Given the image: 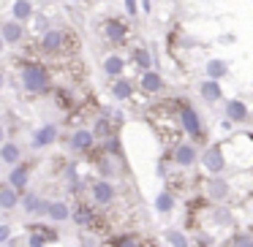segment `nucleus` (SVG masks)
<instances>
[{"label": "nucleus", "mask_w": 253, "mask_h": 247, "mask_svg": "<svg viewBox=\"0 0 253 247\" xmlns=\"http://www.w3.org/2000/svg\"><path fill=\"white\" fill-rule=\"evenodd\" d=\"M19 79H22V87L28 90V93H46L49 84H52L49 71H46L41 63H28V66H22Z\"/></svg>", "instance_id": "obj_1"}, {"label": "nucleus", "mask_w": 253, "mask_h": 247, "mask_svg": "<svg viewBox=\"0 0 253 247\" xmlns=\"http://www.w3.org/2000/svg\"><path fill=\"white\" fill-rule=\"evenodd\" d=\"M180 122H182V131L193 139V141H202L204 139V128H202V120H199L196 109H191L188 104L180 106Z\"/></svg>", "instance_id": "obj_2"}, {"label": "nucleus", "mask_w": 253, "mask_h": 247, "mask_svg": "<svg viewBox=\"0 0 253 247\" xmlns=\"http://www.w3.org/2000/svg\"><path fill=\"white\" fill-rule=\"evenodd\" d=\"M90 196H93V201L98 204V207H109L117 196V187H115V182H109V179H95L93 187H90Z\"/></svg>", "instance_id": "obj_3"}, {"label": "nucleus", "mask_w": 253, "mask_h": 247, "mask_svg": "<svg viewBox=\"0 0 253 247\" xmlns=\"http://www.w3.org/2000/svg\"><path fill=\"white\" fill-rule=\"evenodd\" d=\"M202 163H204V169L210 171V174H223V169H226V160H223V149L220 147H210L207 152L202 155Z\"/></svg>", "instance_id": "obj_4"}, {"label": "nucleus", "mask_w": 253, "mask_h": 247, "mask_svg": "<svg viewBox=\"0 0 253 247\" xmlns=\"http://www.w3.org/2000/svg\"><path fill=\"white\" fill-rule=\"evenodd\" d=\"M55 139H57V128L52 125V122H46V125H41L39 131L33 133V144H30V147H33V149H44V147H49Z\"/></svg>", "instance_id": "obj_5"}, {"label": "nucleus", "mask_w": 253, "mask_h": 247, "mask_svg": "<svg viewBox=\"0 0 253 247\" xmlns=\"http://www.w3.org/2000/svg\"><path fill=\"white\" fill-rule=\"evenodd\" d=\"M196 158H199V152H196V147H193V144H177V149H174V163L177 166L188 169V166L196 163Z\"/></svg>", "instance_id": "obj_6"}, {"label": "nucleus", "mask_w": 253, "mask_h": 247, "mask_svg": "<svg viewBox=\"0 0 253 247\" xmlns=\"http://www.w3.org/2000/svg\"><path fill=\"white\" fill-rule=\"evenodd\" d=\"M63 41H66V33H63V30H46V33L41 35V49L44 52H60Z\"/></svg>", "instance_id": "obj_7"}, {"label": "nucleus", "mask_w": 253, "mask_h": 247, "mask_svg": "<svg viewBox=\"0 0 253 247\" xmlns=\"http://www.w3.org/2000/svg\"><path fill=\"white\" fill-rule=\"evenodd\" d=\"M22 35H25L22 25L14 22V19H8V22L0 25V38H3V44H17V41L22 38Z\"/></svg>", "instance_id": "obj_8"}, {"label": "nucleus", "mask_w": 253, "mask_h": 247, "mask_svg": "<svg viewBox=\"0 0 253 247\" xmlns=\"http://www.w3.org/2000/svg\"><path fill=\"white\" fill-rule=\"evenodd\" d=\"M28 179H30V166H14L11 174H8V187L25 190V187H28Z\"/></svg>", "instance_id": "obj_9"}, {"label": "nucleus", "mask_w": 253, "mask_h": 247, "mask_svg": "<svg viewBox=\"0 0 253 247\" xmlns=\"http://www.w3.org/2000/svg\"><path fill=\"white\" fill-rule=\"evenodd\" d=\"M22 207H25V212H30V214H46V207H49V201H44V198H39L36 193H25L22 198Z\"/></svg>", "instance_id": "obj_10"}, {"label": "nucleus", "mask_w": 253, "mask_h": 247, "mask_svg": "<svg viewBox=\"0 0 253 247\" xmlns=\"http://www.w3.org/2000/svg\"><path fill=\"white\" fill-rule=\"evenodd\" d=\"M139 84H142L144 93H153V95L164 90V79H161V73H158V71H153V68L142 73V82H139Z\"/></svg>", "instance_id": "obj_11"}, {"label": "nucleus", "mask_w": 253, "mask_h": 247, "mask_svg": "<svg viewBox=\"0 0 253 247\" xmlns=\"http://www.w3.org/2000/svg\"><path fill=\"white\" fill-rule=\"evenodd\" d=\"M95 141L93 131H84V128H79V131H74L71 136V149H77V152H84V149H90Z\"/></svg>", "instance_id": "obj_12"}, {"label": "nucleus", "mask_w": 253, "mask_h": 247, "mask_svg": "<svg viewBox=\"0 0 253 247\" xmlns=\"http://www.w3.org/2000/svg\"><path fill=\"white\" fill-rule=\"evenodd\" d=\"M226 117H229V122H245L248 120L245 101H226Z\"/></svg>", "instance_id": "obj_13"}, {"label": "nucleus", "mask_w": 253, "mask_h": 247, "mask_svg": "<svg viewBox=\"0 0 253 247\" xmlns=\"http://www.w3.org/2000/svg\"><path fill=\"white\" fill-rule=\"evenodd\" d=\"M46 217L55 220V223H63V220L71 217V207H68L66 201H49V207H46Z\"/></svg>", "instance_id": "obj_14"}, {"label": "nucleus", "mask_w": 253, "mask_h": 247, "mask_svg": "<svg viewBox=\"0 0 253 247\" xmlns=\"http://www.w3.org/2000/svg\"><path fill=\"white\" fill-rule=\"evenodd\" d=\"M199 93H202V98L210 101V104H215V101L223 98V90H220V84L212 82V79H204V82L199 84Z\"/></svg>", "instance_id": "obj_15"}, {"label": "nucleus", "mask_w": 253, "mask_h": 247, "mask_svg": "<svg viewBox=\"0 0 253 247\" xmlns=\"http://www.w3.org/2000/svg\"><path fill=\"white\" fill-rule=\"evenodd\" d=\"M11 14H14V22L25 25L30 17H33V3H30V0H14Z\"/></svg>", "instance_id": "obj_16"}, {"label": "nucleus", "mask_w": 253, "mask_h": 247, "mask_svg": "<svg viewBox=\"0 0 253 247\" xmlns=\"http://www.w3.org/2000/svg\"><path fill=\"white\" fill-rule=\"evenodd\" d=\"M19 158H22V149H19V144H14V141L0 144V160H3L6 166L19 163Z\"/></svg>", "instance_id": "obj_17"}, {"label": "nucleus", "mask_w": 253, "mask_h": 247, "mask_svg": "<svg viewBox=\"0 0 253 247\" xmlns=\"http://www.w3.org/2000/svg\"><path fill=\"white\" fill-rule=\"evenodd\" d=\"M104 33L112 44H123V41H126V25L117 22V19H109V22L104 25Z\"/></svg>", "instance_id": "obj_18"}, {"label": "nucleus", "mask_w": 253, "mask_h": 247, "mask_svg": "<svg viewBox=\"0 0 253 247\" xmlns=\"http://www.w3.org/2000/svg\"><path fill=\"white\" fill-rule=\"evenodd\" d=\"M112 95H115V101H128L133 95V84L128 82V79L117 76L115 82H112Z\"/></svg>", "instance_id": "obj_19"}, {"label": "nucleus", "mask_w": 253, "mask_h": 247, "mask_svg": "<svg viewBox=\"0 0 253 247\" xmlns=\"http://www.w3.org/2000/svg\"><path fill=\"white\" fill-rule=\"evenodd\" d=\"M207 193H210V198L220 201V198H226V196H229V182H226L223 176H215V179H210Z\"/></svg>", "instance_id": "obj_20"}, {"label": "nucleus", "mask_w": 253, "mask_h": 247, "mask_svg": "<svg viewBox=\"0 0 253 247\" xmlns=\"http://www.w3.org/2000/svg\"><path fill=\"white\" fill-rule=\"evenodd\" d=\"M17 204H19V196H17V190L14 187H3L0 185V209H17Z\"/></svg>", "instance_id": "obj_21"}, {"label": "nucleus", "mask_w": 253, "mask_h": 247, "mask_svg": "<svg viewBox=\"0 0 253 247\" xmlns=\"http://www.w3.org/2000/svg\"><path fill=\"white\" fill-rule=\"evenodd\" d=\"M155 209H158L161 214L171 212V209H174V196H171L169 190H161L158 196H155Z\"/></svg>", "instance_id": "obj_22"}, {"label": "nucleus", "mask_w": 253, "mask_h": 247, "mask_svg": "<svg viewBox=\"0 0 253 247\" xmlns=\"http://www.w3.org/2000/svg\"><path fill=\"white\" fill-rule=\"evenodd\" d=\"M123 68H126V60L117 57V55H112V57H106V60H104V71L109 73V76H115V79L123 73Z\"/></svg>", "instance_id": "obj_23"}, {"label": "nucleus", "mask_w": 253, "mask_h": 247, "mask_svg": "<svg viewBox=\"0 0 253 247\" xmlns=\"http://www.w3.org/2000/svg\"><path fill=\"white\" fill-rule=\"evenodd\" d=\"M207 79H212V82H218V79L226 76V63L223 60H207Z\"/></svg>", "instance_id": "obj_24"}, {"label": "nucleus", "mask_w": 253, "mask_h": 247, "mask_svg": "<svg viewBox=\"0 0 253 247\" xmlns=\"http://www.w3.org/2000/svg\"><path fill=\"white\" fill-rule=\"evenodd\" d=\"M74 214V220H77L79 225H93V220H95V212H93V207H87V204H82V207H77V212H71Z\"/></svg>", "instance_id": "obj_25"}, {"label": "nucleus", "mask_w": 253, "mask_h": 247, "mask_svg": "<svg viewBox=\"0 0 253 247\" xmlns=\"http://www.w3.org/2000/svg\"><path fill=\"white\" fill-rule=\"evenodd\" d=\"M133 63H136L139 68H144V71H150V66H153V57H150V52L147 49H133Z\"/></svg>", "instance_id": "obj_26"}, {"label": "nucleus", "mask_w": 253, "mask_h": 247, "mask_svg": "<svg viewBox=\"0 0 253 247\" xmlns=\"http://www.w3.org/2000/svg\"><path fill=\"white\" fill-rule=\"evenodd\" d=\"M166 239L171 242V247H188L185 234H182V231H177V228H169V231H166Z\"/></svg>", "instance_id": "obj_27"}, {"label": "nucleus", "mask_w": 253, "mask_h": 247, "mask_svg": "<svg viewBox=\"0 0 253 247\" xmlns=\"http://www.w3.org/2000/svg\"><path fill=\"white\" fill-rule=\"evenodd\" d=\"M98 171H101V176H104V179H109V176H115V171H117V166H115V158H106V160H101L98 163Z\"/></svg>", "instance_id": "obj_28"}, {"label": "nucleus", "mask_w": 253, "mask_h": 247, "mask_svg": "<svg viewBox=\"0 0 253 247\" xmlns=\"http://www.w3.org/2000/svg\"><path fill=\"white\" fill-rule=\"evenodd\" d=\"M112 247H139V239L136 236H117V239H112Z\"/></svg>", "instance_id": "obj_29"}, {"label": "nucleus", "mask_w": 253, "mask_h": 247, "mask_svg": "<svg viewBox=\"0 0 253 247\" xmlns=\"http://www.w3.org/2000/svg\"><path fill=\"white\" fill-rule=\"evenodd\" d=\"M234 247H253V234H240L234 239Z\"/></svg>", "instance_id": "obj_30"}, {"label": "nucleus", "mask_w": 253, "mask_h": 247, "mask_svg": "<svg viewBox=\"0 0 253 247\" xmlns=\"http://www.w3.org/2000/svg\"><path fill=\"white\" fill-rule=\"evenodd\" d=\"M106 152L120 158V139H106Z\"/></svg>", "instance_id": "obj_31"}, {"label": "nucleus", "mask_w": 253, "mask_h": 247, "mask_svg": "<svg viewBox=\"0 0 253 247\" xmlns=\"http://www.w3.org/2000/svg\"><path fill=\"white\" fill-rule=\"evenodd\" d=\"M28 247H46V242L41 239V236H36V234H30L28 236Z\"/></svg>", "instance_id": "obj_32"}, {"label": "nucleus", "mask_w": 253, "mask_h": 247, "mask_svg": "<svg viewBox=\"0 0 253 247\" xmlns=\"http://www.w3.org/2000/svg\"><path fill=\"white\" fill-rule=\"evenodd\" d=\"M8 239H11V228L8 225H0V245H6Z\"/></svg>", "instance_id": "obj_33"}, {"label": "nucleus", "mask_w": 253, "mask_h": 247, "mask_svg": "<svg viewBox=\"0 0 253 247\" xmlns=\"http://www.w3.org/2000/svg\"><path fill=\"white\" fill-rule=\"evenodd\" d=\"M126 11L131 14V17H136V0H126Z\"/></svg>", "instance_id": "obj_34"}, {"label": "nucleus", "mask_w": 253, "mask_h": 247, "mask_svg": "<svg viewBox=\"0 0 253 247\" xmlns=\"http://www.w3.org/2000/svg\"><path fill=\"white\" fill-rule=\"evenodd\" d=\"M82 247H95V239H90V236H84V239H82Z\"/></svg>", "instance_id": "obj_35"}, {"label": "nucleus", "mask_w": 253, "mask_h": 247, "mask_svg": "<svg viewBox=\"0 0 253 247\" xmlns=\"http://www.w3.org/2000/svg\"><path fill=\"white\" fill-rule=\"evenodd\" d=\"M155 174H158V176H166V166H164V163H158V169H155Z\"/></svg>", "instance_id": "obj_36"}, {"label": "nucleus", "mask_w": 253, "mask_h": 247, "mask_svg": "<svg viewBox=\"0 0 253 247\" xmlns=\"http://www.w3.org/2000/svg\"><path fill=\"white\" fill-rule=\"evenodd\" d=\"M3 139H6V131H3V125H0V144H3Z\"/></svg>", "instance_id": "obj_37"}, {"label": "nucleus", "mask_w": 253, "mask_h": 247, "mask_svg": "<svg viewBox=\"0 0 253 247\" xmlns=\"http://www.w3.org/2000/svg\"><path fill=\"white\" fill-rule=\"evenodd\" d=\"M3 49H6V44H3V38H0V52H3Z\"/></svg>", "instance_id": "obj_38"}, {"label": "nucleus", "mask_w": 253, "mask_h": 247, "mask_svg": "<svg viewBox=\"0 0 253 247\" xmlns=\"http://www.w3.org/2000/svg\"><path fill=\"white\" fill-rule=\"evenodd\" d=\"M0 90H3V73H0Z\"/></svg>", "instance_id": "obj_39"}]
</instances>
